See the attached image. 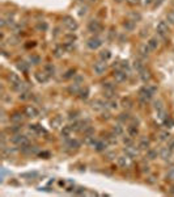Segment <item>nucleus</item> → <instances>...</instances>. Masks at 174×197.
<instances>
[{
	"instance_id": "aec40b11",
	"label": "nucleus",
	"mask_w": 174,
	"mask_h": 197,
	"mask_svg": "<svg viewBox=\"0 0 174 197\" xmlns=\"http://www.w3.org/2000/svg\"><path fill=\"white\" fill-rule=\"evenodd\" d=\"M127 133H128V135L131 137V138H135V137L137 135V133H139V130H137V126H135V125L128 126V128H127Z\"/></svg>"
},
{
	"instance_id": "6e6552de",
	"label": "nucleus",
	"mask_w": 174,
	"mask_h": 197,
	"mask_svg": "<svg viewBox=\"0 0 174 197\" xmlns=\"http://www.w3.org/2000/svg\"><path fill=\"white\" fill-rule=\"evenodd\" d=\"M86 45H88V47L92 49V50H97L98 47L102 46V40L98 38V37H92V38L88 40Z\"/></svg>"
},
{
	"instance_id": "f8f14e48",
	"label": "nucleus",
	"mask_w": 174,
	"mask_h": 197,
	"mask_svg": "<svg viewBox=\"0 0 174 197\" xmlns=\"http://www.w3.org/2000/svg\"><path fill=\"white\" fill-rule=\"evenodd\" d=\"M125 152H126V155H127V156H130V158H135L137 154H139V152H137V149H136V147H134V146H131V145L126 146Z\"/></svg>"
},
{
	"instance_id": "c9c22d12",
	"label": "nucleus",
	"mask_w": 174,
	"mask_h": 197,
	"mask_svg": "<svg viewBox=\"0 0 174 197\" xmlns=\"http://www.w3.org/2000/svg\"><path fill=\"white\" fill-rule=\"evenodd\" d=\"M134 67H135V70H137V72H140L143 68H144V66L141 64V62H139V61H136L135 63H134Z\"/></svg>"
},
{
	"instance_id": "58836bf2",
	"label": "nucleus",
	"mask_w": 174,
	"mask_h": 197,
	"mask_svg": "<svg viewBox=\"0 0 174 197\" xmlns=\"http://www.w3.org/2000/svg\"><path fill=\"white\" fill-rule=\"evenodd\" d=\"M88 93H89V90H88V88H85V90H83V91L80 92V99L85 100L86 97H88Z\"/></svg>"
},
{
	"instance_id": "412c9836",
	"label": "nucleus",
	"mask_w": 174,
	"mask_h": 197,
	"mask_svg": "<svg viewBox=\"0 0 174 197\" xmlns=\"http://www.w3.org/2000/svg\"><path fill=\"white\" fill-rule=\"evenodd\" d=\"M123 131H125V129H123V126L120 125V123H117V125L113 126V133L115 135H122Z\"/></svg>"
},
{
	"instance_id": "f03ea898",
	"label": "nucleus",
	"mask_w": 174,
	"mask_h": 197,
	"mask_svg": "<svg viewBox=\"0 0 174 197\" xmlns=\"http://www.w3.org/2000/svg\"><path fill=\"white\" fill-rule=\"evenodd\" d=\"M11 141H12V143L20 146V147H25V146L29 145L28 137H26V135H23V134H14V135L12 137Z\"/></svg>"
},
{
	"instance_id": "dca6fc26",
	"label": "nucleus",
	"mask_w": 174,
	"mask_h": 197,
	"mask_svg": "<svg viewBox=\"0 0 174 197\" xmlns=\"http://www.w3.org/2000/svg\"><path fill=\"white\" fill-rule=\"evenodd\" d=\"M140 79L143 80V82H149V80L152 79V75H151V72L148 71V70H146V68H143L141 71H140Z\"/></svg>"
},
{
	"instance_id": "f3484780",
	"label": "nucleus",
	"mask_w": 174,
	"mask_h": 197,
	"mask_svg": "<svg viewBox=\"0 0 174 197\" xmlns=\"http://www.w3.org/2000/svg\"><path fill=\"white\" fill-rule=\"evenodd\" d=\"M23 120H24V116L21 114L20 112H16V113H13L11 116V121L14 122V123H21V122H23Z\"/></svg>"
},
{
	"instance_id": "b1692460",
	"label": "nucleus",
	"mask_w": 174,
	"mask_h": 197,
	"mask_svg": "<svg viewBox=\"0 0 174 197\" xmlns=\"http://www.w3.org/2000/svg\"><path fill=\"white\" fill-rule=\"evenodd\" d=\"M100 58L102 61H109L111 58V53L109 52V50H102V52L100 53Z\"/></svg>"
},
{
	"instance_id": "cd10ccee",
	"label": "nucleus",
	"mask_w": 174,
	"mask_h": 197,
	"mask_svg": "<svg viewBox=\"0 0 174 197\" xmlns=\"http://www.w3.org/2000/svg\"><path fill=\"white\" fill-rule=\"evenodd\" d=\"M164 103H162V101L161 100H157V101H155V109H156V111L157 112H161V111H164V105H162Z\"/></svg>"
},
{
	"instance_id": "423d86ee",
	"label": "nucleus",
	"mask_w": 174,
	"mask_h": 197,
	"mask_svg": "<svg viewBox=\"0 0 174 197\" xmlns=\"http://www.w3.org/2000/svg\"><path fill=\"white\" fill-rule=\"evenodd\" d=\"M156 30H157V33L161 36V37H166V36L169 34V26H168V24L165 23V21H160V23L157 24V26H156Z\"/></svg>"
},
{
	"instance_id": "1a4fd4ad",
	"label": "nucleus",
	"mask_w": 174,
	"mask_h": 197,
	"mask_svg": "<svg viewBox=\"0 0 174 197\" xmlns=\"http://www.w3.org/2000/svg\"><path fill=\"white\" fill-rule=\"evenodd\" d=\"M130 156H127V155H120V156H118V159H117V164L120 167V168H128L130 166H131V162H130Z\"/></svg>"
},
{
	"instance_id": "e433bc0d",
	"label": "nucleus",
	"mask_w": 174,
	"mask_h": 197,
	"mask_svg": "<svg viewBox=\"0 0 174 197\" xmlns=\"http://www.w3.org/2000/svg\"><path fill=\"white\" fill-rule=\"evenodd\" d=\"M45 71L47 72L49 75H53L54 74V67L51 64H46V67H45Z\"/></svg>"
},
{
	"instance_id": "603ef678",
	"label": "nucleus",
	"mask_w": 174,
	"mask_h": 197,
	"mask_svg": "<svg viewBox=\"0 0 174 197\" xmlns=\"http://www.w3.org/2000/svg\"><path fill=\"white\" fill-rule=\"evenodd\" d=\"M118 107V104H117V101H110V108L111 109H115Z\"/></svg>"
},
{
	"instance_id": "4be33fe9",
	"label": "nucleus",
	"mask_w": 174,
	"mask_h": 197,
	"mask_svg": "<svg viewBox=\"0 0 174 197\" xmlns=\"http://www.w3.org/2000/svg\"><path fill=\"white\" fill-rule=\"evenodd\" d=\"M147 45H148V47H149L151 50H156V49L158 47V41H157L156 38H151V40L147 42Z\"/></svg>"
},
{
	"instance_id": "9b49d317",
	"label": "nucleus",
	"mask_w": 174,
	"mask_h": 197,
	"mask_svg": "<svg viewBox=\"0 0 174 197\" xmlns=\"http://www.w3.org/2000/svg\"><path fill=\"white\" fill-rule=\"evenodd\" d=\"M8 80H9V83L13 85V88H16V87L18 85V84H21L23 82H21V79H20V76L16 74V72H9L8 74Z\"/></svg>"
},
{
	"instance_id": "f704fd0d",
	"label": "nucleus",
	"mask_w": 174,
	"mask_h": 197,
	"mask_svg": "<svg viewBox=\"0 0 174 197\" xmlns=\"http://www.w3.org/2000/svg\"><path fill=\"white\" fill-rule=\"evenodd\" d=\"M125 28L128 29V30H132V29H134V21L132 20H127L125 23Z\"/></svg>"
},
{
	"instance_id": "79ce46f5",
	"label": "nucleus",
	"mask_w": 174,
	"mask_h": 197,
	"mask_svg": "<svg viewBox=\"0 0 174 197\" xmlns=\"http://www.w3.org/2000/svg\"><path fill=\"white\" fill-rule=\"evenodd\" d=\"M84 193H85V188L83 187H79L75 189V194H84Z\"/></svg>"
},
{
	"instance_id": "9d476101",
	"label": "nucleus",
	"mask_w": 174,
	"mask_h": 197,
	"mask_svg": "<svg viewBox=\"0 0 174 197\" xmlns=\"http://www.w3.org/2000/svg\"><path fill=\"white\" fill-rule=\"evenodd\" d=\"M24 114L26 117H30V118H34L38 116V109L35 108L34 105H26L25 109H24Z\"/></svg>"
},
{
	"instance_id": "a18cd8bd",
	"label": "nucleus",
	"mask_w": 174,
	"mask_h": 197,
	"mask_svg": "<svg viewBox=\"0 0 174 197\" xmlns=\"http://www.w3.org/2000/svg\"><path fill=\"white\" fill-rule=\"evenodd\" d=\"M75 75V70H69L66 75H64V79H69V78H72Z\"/></svg>"
},
{
	"instance_id": "5fc2aeb1",
	"label": "nucleus",
	"mask_w": 174,
	"mask_h": 197,
	"mask_svg": "<svg viewBox=\"0 0 174 197\" xmlns=\"http://www.w3.org/2000/svg\"><path fill=\"white\" fill-rule=\"evenodd\" d=\"M162 2H164V0H155V7H158Z\"/></svg>"
},
{
	"instance_id": "bb28decb",
	"label": "nucleus",
	"mask_w": 174,
	"mask_h": 197,
	"mask_svg": "<svg viewBox=\"0 0 174 197\" xmlns=\"http://www.w3.org/2000/svg\"><path fill=\"white\" fill-rule=\"evenodd\" d=\"M72 131H74V130H72L71 126H64V128L62 129V135H63V137H69V134L72 133Z\"/></svg>"
},
{
	"instance_id": "6e6d98bb",
	"label": "nucleus",
	"mask_w": 174,
	"mask_h": 197,
	"mask_svg": "<svg viewBox=\"0 0 174 197\" xmlns=\"http://www.w3.org/2000/svg\"><path fill=\"white\" fill-rule=\"evenodd\" d=\"M171 189H173V191H171V193H174V187H173V188H171Z\"/></svg>"
},
{
	"instance_id": "3c124183",
	"label": "nucleus",
	"mask_w": 174,
	"mask_h": 197,
	"mask_svg": "<svg viewBox=\"0 0 174 197\" xmlns=\"http://www.w3.org/2000/svg\"><path fill=\"white\" fill-rule=\"evenodd\" d=\"M127 3L131 4V5H136V4L140 3V0H127Z\"/></svg>"
},
{
	"instance_id": "ddd939ff",
	"label": "nucleus",
	"mask_w": 174,
	"mask_h": 197,
	"mask_svg": "<svg viewBox=\"0 0 174 197\" xmlns=\"http://www.w3.org/2000/svg\"><path fill=\"white\" fill-rule=\"evenodd\" d=\"M35 78H37V80L39 83H46L49 80V78H50V75L47 74L46 71H39V72L35 74Z\"/></svg>"
},
{
	"instance_id": "7ed1b4c3",
	"label": "nucleus",
	"mask_w": 174,
	"mask_h": 197,
	"mask_svg": "<svg viewBox=\"0 0 174 197\" xmlns=\"http://www.w3.org/2000/svg\"><path fill=\"white\" fill-rule=\"evenodd\" d=\"M63 25L66 26L68 30H71V32H74V30H76L77 29V21L74 19V17H71V16H64L63 17Z\"/></svg>"
},
{
	"instance_id": "09e8293b",
	"label": "nucleus",
	"mask_w": 174,
	"mask_h": 197,
	"mask_svg": "<svg viewBox=\"0 0 174 197\" xmlns=\"http://www.w3.org/2000/svg\"><path fill=\"white\" fill-rule=\"evenodd\" d=\"M18 42V38L17 37H12V38H9V45H16V43Z\"/></svg>"
},
{
	"instance_id": "4c0bfd02",
	"label": "nucleus",
	"mask_w": 174,
	"mask_h": 197,
	"mask_svg": "<svg viewBox=\"0 0 174 197\" xmlns=\"http://www.w3.org/2000/svg\"><path fill=\"white\" fill-rule=\"evenodd\" d=\"M20 99H21V100H28V99H30V93H29L28 91H25V92H21V95H20Z\"/></svg>"
},
{
	"instance_id": "6ab92c4d",
	"label": "nucleus",
	"mask_w": 174,
	"mask_h": 197,
	"mask_svg": "<svg viewBox=\"0 0 174 197\" xmlns=\"http://www.w3.org/2000/svg\"><path fill=\"white\" fill-rule=\"evenodd\" d=\"M105 108H106V104L104 101H101V100L93 101V109H96V111H104Z\"/></svg>"
},
{
	"instance_id": "473e14b6",
	"label": "nucleus",
	"mask_w": 174,
	"mask_h": 197,
	"mask_svg": "<svg viewBox=\"0 0 174 197\" xmlns=\"http://www.w3.org/2000/svg\"><path fill=\"white\" fill-rule=\"evenodd\" d=\"M164 123H165V125L168 126V128H173V126H174V120L170 118L169 116H168V117H166V118L164 120Z\"/></svg>"
},
{
	"instance_id": "864d4df0",
	"label": "nucleus",
	"mask_w": 174,
	"mask_h": 197,
	"mask_svg": "<svg viewBox=\"0 0 174 197\" xmlns=\"http://www.w3.org/2000/svg\"><path fill=\"white\" fill-rule=\"evenodd\" d=\"M123 142H125L127 146H128V145H131V140H130V138H125V140H123Z\"/></svg>"
},
{
	"instance_id": "20e7f679",
	"label": "nucleus",
	"mask_w": 174,
	"mask_h": 197,
	"mask_svg": "<svg viewBox=\"0 0 174 197\" xmlns=\"http://www.w3.org/2000/svg\"><path fill=\"white\" fill-rule=\"evenodd\" d=\"M88 30L93 34H98L100 32H102V24L98 20H92L88 24Z\"/></svg>"
},
{
	"instance_id": "4468645a",
	"label": "nucleus",
	"mask_w": 174,
	"mask_h": 197,
	"mask_svg": "<svg viewBox=\"0 0 174 197\" xmlns=\"http://www.w3.org/2000/svg\"><path fill=\"white\" fill-rule=\"evenodd\" d=\"M171 149L170 147H162L161 150H160V156L162 158V159H165V160H169L170 158H171Z\"/></svg>"
},
{
	"instance_id": "ea45409f",
	"label": "nucleus",
	"mask_w": 174,
	"mask_h": 197,
	"mask_svg": "<svg viewBox=\"0 0 174 197\" xmlns=\"http://www.w3.org/2000/svg\"><path fill=\"white\" fill-rule=\"evenodd\" d=\"M127 120H130L128 113H122V114H119V121L125 122V121H127Z\"/></svg>"
},
{
	"instance_id": "c85d7f7f",
	"label": "nucleus",
	"mask_w": 174,
	"mask_h": 197,
	"mask_svg": "<svg viewBox=\"0 0 174 197\" xmlns=\"http://www.w3.org/2000/svg\"><path fill=\"white\" fill-rule=\"evenodd\" d=\"M122 104H123V107H125V108H128V109H130V108H132V105H134L132 100H131V99H128V97L123 100V101H122Z\"/></svg>"
},
{
	"instance_id": "a878e982",
	"label": "nucleus",
	"mask_w": 174,
	"mask_h": 197,
	"mask_svg": "<svg viewBox=\"0 0 174 197\" xmlns=\"http://www.w3.org/2000/svg\"><path fill=\"white\" fill-rule=\"evenodd\" d=\"M149 146H151V142H149L148 140H141V142L139 143V149H141V150H148Z\"/></svg>"
},
{
	"instance_id": "c03bdc74",
	"label": "nucleus",
	"mask_w": 174,
	"mask_h": 197,
	"mask_svg": "<svg viewBox=\"0 0 174 197\" xmlns=\"http://www.w3.org/2000/svg\"><path fill=\"white\" fill-rule=\"evenodd\" d=\"M166 178H168L169 180H174V168H170L168 175H166Z\"/></svg>"
},
{
	"instance_id": "7c9ffc66",
	"label": "nucleus",
	"mask_w": 174,
	"mask_h": 197,
	"mask_svg": "<svg viewBox=\"0 0 174 197\" xmlns=\"http://www.w3.org/2000/svg\"><path fill=\"white\" fill-rule=\"evenodd\" d=\"M63 52H64L63 46H58V47L54 50V55H55L56 58H60V57H62V54H63Z\"/></svg>"
},
{
	"instance_id": "8fccbe9b",
	"label": "nucleus",
	"mask_w": 174,
	"mask_h": 197,
	"mask_svg": "<svg viewBox=\"0 0 174 197\" xmlns=\"http://www.w3.org/2000/svg\"><path fill=\"white\" fill-rule=\"evenodd\" d=\"M46 28H47V25L43 23V24H38L37 25V29H39V30H46Z\"/></svg>"
},
{
	"instance_id": "2f4dec72",
	"label": "nucleus",
	"mask_w": 174,
	"mask_h": 197,
	"mask_svg": "<svg viewBox=\"0 0 174 197\" xmlns=\"http://www.w3.org/2000/svg\"><path fill=\"white\" fill-rule=\"evenodd\" d=\"M147 158L151 159V160H153L155 158H157V151H156V150H148V152H147Z\"/></svg>"
},
{
	"instance_id": "2eb2a0df",
	"label": "nucleus",
	"mask_w": 174,
	"mask_h": 197,
	"mask_svg": "<svg viewBox=\"0 0 174 197\" xmlns=\"http://www.w3.org/2000/svg\"><path fill=\"white\" fill-rule=\"evenodd\" d=\"M63 125V118H62V116H55V117L51 120V126L54 129H58V128H60Z\"/></svg>"
},
{
	"instance_id": "5701e85b",
	"label": "nucleus",
	"mask_w": 174,
	"mask_h": 197,
	"mask_svg": "<svg viewBox=\"0 0 174 197\" xmlns=\"http://www.w3.org/2000/svg\"><path fill=\"white\" fill-rule=\"evenodd\" d=\"M67 147H69V149H79V147H80V142H79L77 140H69L67 142Z\"/></svg>"
},
{
	"instance_id": "f257e3e1",
	"label": "nucleus",
	"mask_w": 174,
	"mask_h": 197,
	"mask_svg": "<svg viewBox=\"0 0 174 197\" xmlns=\"http://www.w3.org/2000/svg\"><path fill=\"white\" fill-rule=\"evenodd\" d=\"M156 91H157V88H156V87H153V85H146V87H143V88H140V91H139L140 103L141 104L148 103V101L152 99V96L155 95Z\"/></svg>"
},
{
	"instance_id": "39448f33",
	"label": "nucleus",
	"mask_w": 174,
	"mask_h": 197,
	"mask_svg": "<svg viewBox=\"0 0 174 197\" xmlns=\"http://www.w3.org/2000/svg\"><path fill=\"white\" fill-rule=\"evenodd\" d=\"M93 70H94V72H96L97 75H102V74H105V71L107 70V63H106V61H98V62H96L94 63V66H93Z\"/></svg>"
},
{
	"instance_id": "4d7b16f0",
	"label": "nucleus",
	"mask_w": 174,
	"mask_h": 197,
	"mask_svg": "<svg viewBox=\"0 0 174 197\" xmlns=\"http://www.w3.org/2000/svg\"><path fill=\"white\" fill-rule=\"evenodd\" d=\"M115 2H122V0H115Z\"/></svg>"
},
{
	"instance_id": "37998d69",
	"label": "nucleus",
	"mask_w": 174,
	"mask_h": 197,
	"mask_svg": "<svg viewBox=\"0 0 174 197\" xmlns=\"http://www.w3.org/2000/svg\"><path fill=\"white\" fill-rule=\"evenodd\" d=\"M130 17H134V20H132L134 23H135L136 20H140V19H141L140 14H139V13H135V12H134V13H130Z\"/></svg>"
},
{
	"instance_id": "a211bd4d",
	"label": "nucleus",
	"mask_w": 174,
	"mask_h": 197,
	"mask_svg": "<svg viewBox=\"0 0 174 197\" xmlns=\"http://www.w3.org/2000/svg\"><path fill=\"white\" fill-rule=\"evenodd\" d=\"M107 147V142L106 141H97V143L94 145V150L96 151H105Z\"/></svg>"
},
{
	"instance_id": "72a5a7b5",
	"label": "nucleus",
	"mask_w": 174,
	"mask_h": 197,
	"mask_svg": "<svg viewBox=\"0 0 174 197\" xmlns=\"http://www.w3.org/2000/svg\"><path fill=\"white\" fill-rule=\"evenodd\" d=\"M149 52H151V49L148 47V45H143V46H140V53H141L143 55H148Z\"/></svg>"
},
{
	"instance_id": "c756f323",
	"label": "nucleus",
	"mask_w": 174,
	"mask_h": 197,
	"mask_svg": "<svg viewBox=\"0 0 174 197\" xmlns=\"http://www.w3.org/2000/svg\"><path fill=\"white\" fill-rule=\"evenodd\" d=\"M79 88H80V83H74V84H72L69 88H68V91H69L71 93H76V92L79 91Z\"/></svg>"
},
{
	"instance_id": "0eeeda50",
	"label": "nucleus",
	"mask_w": 174,
	"mask_h": 197,
	"mask_svg": "<svg viewBox=\"0 0 174 197\" xmlns=\"http://www.w3.org/2000/svg\"><path fill=\"white\" fill-rule=\"evenodd\" d=\"M113 78L115 79V82H117V83H123V82H126L127 74H126V71H125V70L119 68V70H115V71H114Z\"/></svg>"
},
{
	"instance_id": "a19ab883",
	"label": "nucleus",
	"mask_w": 174,
	"mask_h": 197,
	"mask_svg": "<svg viewBox=\"0 0 174 197\" xmlns=\"http://www.w3.org/2000/svg\"><path fill=\"white\" fill-rule=\"evenodd\" d=\"M168 21L170 24H174V9L168 13Z\"/></svg>"
},
{
	"instance_id": "393cba45",
	"label": "nucleus",
	"mask_w": 174,
	"mask_h": 197,
	"mask_svg": "<svg viewBox=\"0 0 174 197\" xmlns=\"http://www.w3.org/2000/svg\"><path fill=\"white\" fill-rule=\"evenodd\" d=\"M170 138V133L169 131H160V133H158V140L160 141H168Z\"/></svg>"
},
{
	"instance_id": "de8ad7c7",
	"label": "nucleus",
	"mask_w": 174,
	"mask_h": 197,
	"mask_svg": "<svg viewBox=\"0 0 174 197\" xmlns=\"http://www.w3.org/2000/svg\"><path fill=\"white\" fill-rule=\"evenodd\" d=\"M152 2H153V0H140V4H141L143 7H147V5L152 4Z\"/></svg>"
},
{
	"instance_id": "49530a36",
	"label": "nucleus",
	"mask_w": 174,
	"mask_h": 197,
	"mask_svg": "<svg viewBox=\"0 0 174 197\" xmlns=\"http://www.w3.org/2000/svg\"><path fill=\"white\" fill-rule=\"evenodd\" d=\"M18 68L23 70V71H26V70H28V66L25 64V62H20V63H18Z\"/></svg>"
}]
</instances>
